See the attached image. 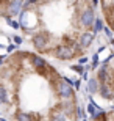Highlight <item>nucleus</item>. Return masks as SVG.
Here are the masks:
<instances>
[{
	"mask_svg": "<svg viewBox=\"0 0 114 121\" xmlns=\"http://www.w3.org/2000/svg\"><path fill=\"white\" fill-rule=\"evenodd\" d=\"M97 90H98V82H97L95 77H91V79H88V88H86V91L91 94H97Z\"/></svg>",
	"mask_w": 114,
	"mask_h": 121,
	"instance_id": "6",
	"label": "nucleus"
},
{
	"mask_svg": "<svg viewBox=\"0 0 114 121\" xmlns=\"http://www.w3.org/2000/svg\"><path fill=\"white\" fill-rule=\"evenodd\" d=\"M72 83H74V88H75V90H78V88H80V83H81V82H80V80H75V82H72Z\"/></svg>",
	"mask_w": 114,
	"mask_h": 121,
	"instance_id": "12",
	"label": "nucleus"
},
{
	"mask_svg": "<svg viewBox=\"0 0 114 121\" xmlns=\"http://www.w3.org/2000/svg\"><path fill=\"white\" fill-rule=\"evenodd\" d=\"M0 115H2V110H0Z\"/></svg>",
	"mask_w": 114,
	"mask_h": 121,
	"instance_id": "15",
	"label": "nucleus"
},
{
	"mask_svg": "<svg viewBox=\"0 0 114 121\" xmlns=\"http://www.w3.org/2000/svg\"><path fill=\"white\" fill-rule=\"evenodd\" d=\"M98 6L105 25L114 31V0H98Z\"/></svg>",
	"mask_w": 114,
	"mask_h": 121,
	"instance_id": "4",
	"label": "nucleus"
},
{
	"mask_svg": "<svg viewBox=\"0 0 114 121\" xmlns=\"http://www.w3.org/2000/svg\"><path fill=\"white\" fill-rule=\"evenodd\" d=\"M91 121H114V108H111V110H103L102 108L94 117H91Z\"/></svg>",
	"mask_w": 114,
	"mask_h": 121,
	"instance_id": "5",
	"label": "nucleus"
},
{
	"mask_svg": "<svg viewBox=\"0 0 114 121\" xmlns=\"http://www.w3.org/2000/svg\"><path fill=\"white\" fill-rule=\"evenodd\" d=\"M97 17L92 0H25L17 21L24 38L30 35L47 38L48 57H52L61 46H70L86 55L88 49L80 44V36L92 30Z\"/></svg>",
	"mask_w": 114,
	"mask_h": 121,
	"instance_id": "2",
	"label": "nucleus"
},
{
	"mask_svg": "<svg viewBox=\"0 0 114 121\" xmlns=\"http://www.w3.org/2000/svg\"><path fill=\"white\" fill-rule=\"evenodd\" d=\"M13 43H14V44H16V46H20V44H22V43H24V36L14 35V36H13Z\"/></svg>",
	"mask_w": 114,
	"mask_h": 121,
	"instance_id": "10",
	"label": "nucleus"
},
{
	"mask_svg": "<svg viewBox=\"0 0 114 121\" xmlns=\"http://www.w3.org/2000/svg\"><path fill=\"white\" fill-rule=\"evenodd\" d=\"M6 24H8L9 27H13L14 30H20V24H19V21H14V19H11V21H8Z\"/></svg>",
	"mask_w": 114,
	"mask_h": 121,
	"instance_id": "9",
	"label": "nucleus"
},
{
	"mask_svg": "<svg viewBox=\"0 0 114 121\" xmlns=\"http://www.w3.org/2000/svg\"><path fill=\"white\" fill-rule=\"evenodd\" d=\"M64 76L53 65L36 69L27 50H16L0 60V110L8 120L27 113L31 121H80L78 101L59 94Z\"/></svg>",
	"mask_w": 114,
	"mask_h": 121,
	"instance_id": "1",
	"label": "nucleus"
},
{
	"mask_svg": "<svg viewBox=\"0 0 114 121\" xmlns=\"http://www.w3.org/2000/svg\"><path fill=\"white\" fill-rule=\"evenodd\" d=\"M111 44H113V46H114V39H111Z\"/></svg>",
	"mask_w": 114,
	"mask_h": 121,
	"instance_id": "14",
	"label": "nucleus"
},
{
	"mask_svg": "<svg viewBox=\"0 0 114 121\" xmlns=\"http://www.w3.org/2000/svg\"><path fill=\"white\" fill-rule=\"evenodd\" d=\"M89 60H88V57H81V58H78V65H86Z\"/></svg>",
	"mask_w": 114,
	"mask_h": 121,
	"instance_id": "11",
	"label": "nucleus"
},
{
	"mask_svg": "<svg viewBox=\"0 0 114 121\" xmlns=\"http://www.w3.org/2000/svg\"><path fill=\"white\" fill-rule=\"evenodd\" d=\"M98 65H100V52L94 54V57H92V63H91V69H92V71H95L97 68H98Z\"/></svg>",
	"mask_w": 114,
	"mask_h": 121,
	"instance_id": "8",
	"label": "nucleus"
},
{
	"mask_svg": "<svg viewBox=\"0 0 114 121\" xmlns=\"http://www.w3.org/2000/svg\"><path fill=\"white\" fill-rule=\"evenodd\" d=\"M24 3L25 0H0V21L8 22L14 17H19Z\"/></svg>",
	"mask_w": 114,
	"mask_h": 121,
	"instance_id": "3",
	"label": "nucleus"
},
{
	"mask_svg": "<svg viewBox=\"0 0 114 121\" xmlns=\"http://www.w3.org/2000/svg\"><path fill=\"white\" fill-rule=\"evenodd\" d=\"M0 121H8V120H6V118H2V117H0Z\"/></svg>",
	"mask_w": 114,
	"mask_h": 121,
	"instance_id": "13",
	"label": "nucleus"
},
{
	"mask_svg": "<svg viewBox=\"0 0 114 121\" xmlns=\"http://www.w3.org/2000/svg\"><path fill=\"white\" fill-rule=\"evenodd\" d=\"M103 28H105V21L100 19V17H97L95 22H94V27H92V31H94L95 35H98V33L103 31Z\"/></svg>",
	"mask_w": 114,
	"mask_h": 121,
	"instance_id": "7",
	"label": "nucleus"
}]
</instances>
